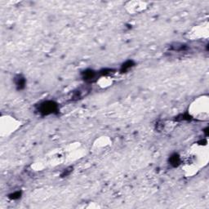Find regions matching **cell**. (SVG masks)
Instances as JSON below:
<instances>
[{
	"label": "cell",
	"instance_id": "cell-6",
	"mask_svg": "<svg viewBox=\"0 0 209 209\" xmlns=\"http://www.w3.org/2000/svg\"><path fill=\"white\" fill-rule=\"evenodd\" d=\"M21 192L20 191H16V192H14L13 194L9 195V197L11 199H18V198H21Z\"/></svg>",
	"mask_w": 209,
	"mask_h": 209
},
{
	"label": "cell",
	"instance_id": "cell-1",
	"mask_svg": "<svg viewBox=\"0 0 209 209\" xmlns=\"http://www.w3.org/2000/svg\"><path fill=\"white\" fill-rule=\"evenodd\" d=\"M39 111L42 115L55 114L58 111V105L55 101H47L40 104V106L39 107Z\"/></svg>",
	"mask_w": 209,
	"mask_h": 209
},
{
	"label": "cell",
	"instance_id": "cell-3",
	"mask_svg": "<svg viewBox=\"0 0 209 209\" xmlns=\"http://www.w3.org/2000/svg\"><path fill=\"white\" fill-rule=\"evenodd\" d=\"M26 81L24 77L18 76V77L16 78V87H17L19 90H21V89L25 88L26 87Z\"/></svg>",
	"mask_w": 209,
	"mask_h": 209
},
{
	"label": "cell",
	"instance_id": "cell-7",
	"mask_svg": "<svg viewBox=\"0 0 209 209\" xmlns=\"http://www.w3.org/2000/svg\"><path fill=\"white\" fill-rule=\"evenodd\" d=\"M177 119L178 120H190V119H191V116L188 114H184L178 116Z\"/></svg>",
	"mask_w": 209,
	"mask_h": 209
},
{
	"label": "cell",
	"instance_id": "cell-5",
	"mask_svg": "<svg viewBox=\"0 0 209 209\" xmlns=\"http://www.w3.org/2000/svg\"><path fill=\"white\" fill-rule=\"evenodd\" d=\"M96 76V73L92 70H88L83 73V78L85 80H92Z\"/></svg>",
	"mask_w": 209,
	"mask_h": 209
},
{
	"label": "cell",
	"instance_id": "cell-2",
	"mask_svg": "<svg viewBox=\"0 0 209 209\" xmlns=\"http://www.w3.org/2000/svg\"><path fill=\"white\" fill-rule=\"evenodd\" d=\"M169 163L173 167H178L180 163V157L179 154H173L170 158H169Z\"/></svg>",
	"mask_w": 209,
	"mask_h": 209
},
{
	"label": "cell",
	"instance_id": "cell-4",
	"mask_svg": "<svg viewBox=\"0 0 209 209\" xmlns=\"http://www.w3.org/2000/svg\"><path fill=\"white\" fill-rule=\"evenodd\" d=\"M134 62L132 61H127L126 62L123 64V66L121 67V72L122 73H125L127 72L128 70H129L132 67L134 66Z\"/></svg>",
	"mask_w": 209,
	"mask_h": 209
}]
</instances>
